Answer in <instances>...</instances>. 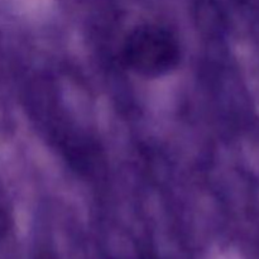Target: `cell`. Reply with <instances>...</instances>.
<instances>
[{
    "label": "cell",
    "mask_w": 259,
    "mask_h": 259,
    "mask_svg": "<svg viewBox=\"0 0 259 259\" xmlns=\"http://www.w3.org/2000/svg\"><path fill=\"white\" fill-rule=\"evenodd\" d=\"M126 67L146 77H158L177 68L181 46L176 35L159 25H142L129 33L123 45Z\"/></svg>",
    "instance_id": "obj_1"
}]
</instances>
